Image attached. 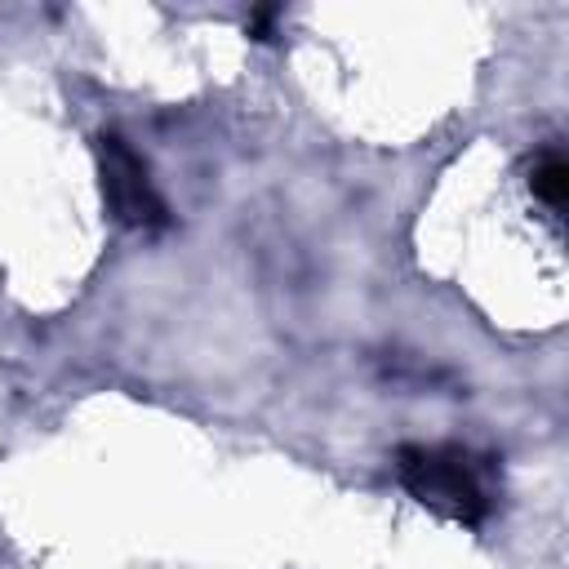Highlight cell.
<instances>
[{
  "mask_svg": "<svg viewBox=\"0 0 569 569\" xmlns=\"http://www.w3.org/2000/svg\"><path fill=\"white\" fill-rule=\"evenodd\" d=\"M98 169H102V196H107L111 213H116L124 227L156 231V227L169 222L164 200L156 196L147 164L138 160V151H133L124 138H116V133H102V138H98Z\"/></svg>",
  "mask_w": 569,
  "mask_h": 569,
  "instance_id": "2",
  "label": "cell"
},
{
  "mask_svg": "<svg viewBox=\"0 0 569 569\" xmlns=\"http://www.w3.org/2000/svg\"><path fill=\"white\" fill-rule=\"evenodd\" d=\"M529 182H533V196L560 218V209H565V191H569V169H565V156L560 151H542L538 160H533V173H529Z\"/></svg>",
  "mask_w": 569,
  "mask_h": 569,
  "instance_id": "3",
  "label": "cell"
},
{
  "mask_svg": "<svg viewBox=\"0 0 569 569\" xmlns=\"http://www.w3.org/2000/svg\"><path fill=\"white\" fill-rule=\"evenodd\" d=\"M396 476L422 507H431L436 516H445L453 525H480L489 516L485 471L467 449L405 445L396 453Z\"/></svg>",
  "mask_w": 569,
  "mask_h": 569,
  "instance_id": "1",
  "label": "cell"
}]
</instances>
